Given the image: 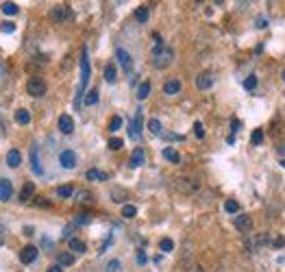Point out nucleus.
Listing matches in <instances>:
<instances>
[{
    "label": "nucleus",
    "instance_id": "1",
    "mask_svg": "<svg viewBox=\"0 0 285 272\" xmlns=\"http://www.w3.org/2000/svg\"><path fill=\"white\" fill-rule=\"evenodd\" d=\"M172 59H174V50L170 48V46L166 44H159L155 50H152V65H155L157 70H163L168 68V65L172 63Z\"/></svg>",
    "mask_w": 285,
    "mask_h": 272
},
{
    "label": "nucleus",
    "instance_id": "2",
    "mask_svg": "<svg viewBox=\"0 0 285 272\" xmlns=\"http://www.w3.org/2000/svg\"><path fill=\"white\" fill-rule=\"evenodd\" d=\"M90 74H92L90 59H87V53L83 50V57H81V87H78V96H81L83 90H85V85L90 83Z\"/></svg>",
    "mask_w": 285,
    "mask_h": 272
},
{
    "label": "nucleus",
    "instance_id": "3",
    "mask_svg": "<svg viewBox=\"0 0 285 272\" xmlns=\"http://www.w3.org/2000/svg\"><path fill=\"white\" fill-rule=\"evenodd\" d=\"M26 92H29L31 96H35V98L44 96V94H46V83H44V78H37V77L29 78V83H26Z\"/></svg>",
    "mask_w": 285,
    "mask_h": 272
},
{
    "label": "nucleus",
    "instance_id": "4",
    "mask_svg": "<svg viewBox=\"0 0 285 272\" xmlns=\"http://www.w3.org/2000/svg\"><path fill=\"white\" fill-rule=\"evenodd\" d=\"M59 163H61V168H65V170H72V168L76 166V153L63 151L61 155H59Z\"/></svg>",
    "mask_w": 285,
    "mask_h": 272
},
{
    "label": "nucleus",
    "instance_id": "5",
    "mask_svg": "<svg viewBox=\"0 0 285 272\" xmlns=\"http://www.w3.org/2000/svg\"><path fill=\"white\" fill-rule=\"evenodd\" d=\"M50 18H53V22H65L70 18V9L65 7V4H59V7H55L53 11H50Z\"/></svg>",
    "mask_w": 285,
    "mask_h": 272
},
{
    "label": "nucleus",
    "instance_id": "6",
    "mask_svg": "<svg viewBox=\"0 0 285 272\" xmlns=\"http://www.w3.org/2000/svg\"><path fill=\"white\" fill-rule=\"evenodd\" d=\"M211 85H213V74L211 72H200L198 77H196V87H198V90H209Z\"/></svg>",
    "mask_w": 285,
    "mask_h": 272
},
{
    "label": "nucleus",
    "instance_id": "7",
    "mask_svg": "<svg viewBox=\"0 0 285 272\" xmlns=\"http://www.w3.org/2000/svg\"><path fill=\"white\" fill-rule=\"evenodd\" d=\"M37 253H39V251H37L35 246H24L20 251V261H22V264H33V261L37 259Z\"/></svg>",
    "mask_w": 285,
    "mask_h": 272
},
{
    "label": "nucleus",
    "instance_id": "8",
    "mask_svg": "<svg viewBox=\"0 0 285 272\" xmlns=\"http://www.w3.org/2000/svg\"><path fill=\"white\" fill-rule=\"evenodd\" d=\"M59 131H61L63 135H70L74 131V120L70 118L68 114H63L61 118H59Z\"/></svg>",
    "mask_w": 285,
    "mask_h": 272
},
{
    "label": "nucleus",
    "instance_id": "9",
    "mask_svg": "<svg viewBox=\"0 0 285 272\" xmlns=\"http://www.w3.org/2000/svg\"><path fill=\"white\" fill-rule=\"evenodd\" d=\"M250 227H253V220H250V215H237L235 218V229L237 231H250Z\"/></svg>",
    "mask_w": 285,
    "mask_h": 272
},
{
    "label": "nucleus",
    "instance_id": "10",
    "mask_svg": "<svg viewBox=\"0 0 285 272\" xmlns=\"http://www.w3.org/2000/svg\"><path fill=\"white\" fill-rule=\"evenodd\" d=\"M11 192H13L11 181H7V179L0 181V200H2V203H7V200L11 198Z\"/></svg>",
    "mask_w": 285,
    "mask_h": 272
},
{
    "label": "nucleus",
    "instance_id": "11",
    "mask_svg": "<svg viewBox=\"0 0 285 272\" xmlns=\"http://www.w3.org/2000/svg\"><path fill=\"white\" fill-rule=\"evenodd\" d=\"M139 131H142V111L137 109V116H135L133 124H131V129H129V135L135 139V137H139Z\"/></svg>",
    "mask_w": 285,
    "mask_h": 272
},
{
    "label": "nucleus",
    "instance_id": "12",
    "mask_svg": "<svg viewBox=\"0 0 285 272\" xmlns=\"http://www.w3.org/2000/svg\"><path fill=\"white\" fill-rule=\"evenodd\" d=\"M20 163H22V155H20V151H16V148H13V151L7 153V166H9V168H18Z\"/></svg>",
    "mask_w": 285,
    "mask_h": 272
},
{
    "label": "nucleus",
    "instance_id": "13",
    "mask_svg": "<svg viewBox=\"0 0 285 272\" xmlns=\"http://www.w3.org/2000/svg\"><path fill=\"white\" fill-rule=\"evenodd\" d=\"M115 57H118V61H120V65H122V68H124V70H131V63H133V59H131V55L127 53V50L118 48V53H115Z\"/></svg>",
    "mask_w": 285,
    "mask_h": 272
},
{
    "label": "nucleus",
    "instance_id": "14",
    "mask_svg": "<svg viewBox=\"0 0 285 272\" xmlns=\"http://www.w3.org/2000/svg\"><path fill=\"white\" fill-rule=\"evenodd\" d=\"M179 92H181V81H176V78H172V81H168L163 85V94H168V96H174Z\"/></svg>",
    "mask_w": 285,
    "mask_h": 272
},
{
    "label": "nucleus",
    "instance_id": "15",
    "mask_svg": "<svg viewBox=\"0 0 285 272\" xmlns=\"http://www.w3.org/2000/svg\"><path fill=\"white\" fill-rule=\"evenodd\" d=\"M131 168H139L144 163V148H135L133 155H131Z\"/></svg>",
    "mask_w": 285,
    "mask_h": 272
},
{
    "label": "nucleus",
    "instance_id": "16",
    "mask_svg": "<svg viewBox=\"0 0 285 272\" xmlns=\"http://www.w3.org/2000/svg\"><path fill=\"white\" fill-rule=\"evenodd\" d=\"M31 168L35 175H44V170H41V166H39V157H37V146L31 148Z\"/></svg>",
    "mask_w": 285,
    "mask_h": 272
},
{
    "label": "nucleus",
    "instance_id": "17",
    "mask_svg": "<svg viewBox=\"0 0 285 272\" xmlns=\"http://www.w3.org/2000/svg\"><path fill=\"white\" fill-rule=\"evenodd\" d=\"M33 194H35V185L29 181V183H24V187H22V192H20V200H31L33 198Z\"/></svg>",
    "mask_w": 285,
    "mask_h": 272
},
{
    "label": "nucleus",
    "instance_id": "18",
    "mask_svg": "<svg viewBox=\"0 0 285 272\" xmlns=\"http://www.w3.org/2000/svg\"><path fill=\"white\" fill-rule=\"evenodd\" d=\"M198 187V181H191V179H179V190L181 192H194Z\"/></svg>",
    "mask_w": 285,
    "mask_h": 272
},
{
    "label": "nucleus",
    "instance_id": "19",
    "mask_svg": "<svg viewBox=\"0 0 285 272\" xmlns=\"http://www.w3.org/2000/svg\"><path fill=\"white\" fill-rule=\"evenodd\" d=\"M57 261H59V266H72L74 264V255L72 253H68V251H63V253H59V257H57Z\"/></svg>",
    "mask_w": 285,
    "mask_h": 272
},
{
    "label": "nucleus",
    "instance_id": "20",
    "mask_svg": "<svg viewBox=\"0 0 285 272\" xmlns=\"http://www.w3.org/2000/svg\"><path fill=\"white\" fill-rule=\"evenodd\" d=\"M115 78H118V70H115L114 63H109L105 68V81L107 83H115Z\"/></svg>",
    "mask_w": 285,
    "mask_h": 272
},
{
    "label": "nucleus",
    "instance_id": "21",
    "mask_svg": "<svg viewBox=\"0 0 285 272\" xmlns=\"http://www.w3.org/2000/svg\"><path fill=\"white\" fill-rule=\"evenodd\" d=\"M163 157L172 163H181V155L174 151V148H163Z\"/></svg>",
    "mask_w": 285,
    "mask_h": 272
},
{
    "label": "nucleus",
    "instance_id": "22",
    "mask_svg": "<svg viewBox=\"0 0 285 272\" xmlns=\"http://www.w3.org/2000/svg\"><path fill=\"white\" fill-rule=\"evenodd\" d=\"M16 122H18V124H29V122H31V114L26 109H18L16 111Z\"/></svg>",
    "mask_w": 285,
    "mask_h": 272
},
{
    "label": "nucleus",
    "instance_id": "23",
    "mask_svg": "<svg viewBox=\"0 0 285 272\" xmlns=\"http://www.w3.org/2000/svg\"><path fill=\"white\" fill-rule=\"evenodd\" d=\"M148 16H151V11H148V7H139L137 11H135V20H137L139 24H144V22H148Z\"/></svg>",
    "mask_w": 285,
    "mask_h": 272
},
{
    "label": "nucleus",
    "instance_id": "24",
    "mask_svg": "<svg viewBox=\"0 0 285 272\" xmlns=\"http://www.w3.org/2000/svg\"><path fill=\"white\" fill-rule=\"evenodd\" d=\"M148 94H151V83H148V81H144L142 85L137 87V98H139V100H146V98H148Z\"/></svg>",
    "mask_w": 285,
    "mask_h": 272
},
{
    "label": "nucleus",
    "instance_id": "25",
    "mask_svg": "<svg viewBox=\"0 0 285 272\" xmlns=\"http://www.w3.org/2000/svg\"><path fill=\"white\" fill-rule=\"evenodd\" d=\"M85 242H81V240H76V237H72L70 240V251H74V253H85Z\"/></svg>",
    "mask_w": 285,
    "mask_h": 272
},
{
    "label": "nucleus",
    "instance_id": "26",
    "mask_svg": "<svg viewBox=\"0 0 285 272\" xmlns=\"http://www.w3.org/2000/svg\"><path fill=\"white\" fill-rule=\"evenodd\" d=\"M261 142H264V131H261V129H255L253 135H250V144H253V146H259Z\"/></svg>",
    "mask_w": 285,
    "mask_h": 272
},
{
    "label": "nucleus",
    "instance_id": "27",
    "mask_svg": "<svg viewBox=\"0 0 285 272\" xmlns=\"http://www.w3.org/2000/svg\"><path fill=\"white\" fill-rule=\"evenodd\" d=\"M148 131H151L152 135H161V122L155 120V118L148 120Z\"/></svg>",
    "mask_w": 285,
    "mask_h": 272
},
{
    "label": "nucleus",
    "instance_id": "28",
    "mask_svg": "<svg viewBox=\"0 0 285 272\" xmlns=\"http://www.w3.org/2000/svg\"><path fill=\"white\" fill-rule=\"evenodd\" d=\"M224 209H227L228 214H237V212H240V203H237V200H233V198H228L227 203H224Z\"/></svg>",
    "mask_w": 285,
    "mask_h": 272
},
{
    "label": "nucleus",
    "instance_id": "29",
    "mask_svg": "<svg viewBox=\"0 0 285 272\" xmlns=\"http://www.w3.org/2000/svg\"><path fill=\"white\" fill-rule=\"evenodd\" d=\"M87 179L90 181H107V175L100 172V170H90L87 172Z\"/></svg>",
    "mask_w": 285,
    "mask_h": 272
},
{
    "label": "nucleus",
    "instance_id": "30",
    "mask_svg": "<svg viewBox=\"0 0 285 272\" xmlns=\"http://www.w3.org/2000/svg\"><path fill=\"white\" fill-rule=\"evenodd\" d=\"M2 13H7V16H16L18 4L16 2H2Z\"/></svg>",
    "mask_w": 285,
    "mask_h": 272
},
{
    "label": "nucleus",
    "instance_id": "31",
    "mask_svg": "<svg viewBox=\"0 0 285 272\" xmlns=\"http://www.w3.org/2000/svg\"><path fill=\"white\" fill-rule=\"evenodd\" d=\"M120 126H122V118H120V116H114V118L109 120V131L115 133V131H120Z\"/></svg>",
    "mask_w": 285,
    "mask_h": 272
},
{
    "label": "nucleus",
    "instance_id": "32",
    "mask_svg": "<svg viewBox=\"0 0 285 272\" xmlns=\"http://www.w3.org/2000/svg\"><path fill=\"white\" fill-rule=\"evenodd\" d=\"M96 102H98V90L87 92V96H85V105H87V107H92V105H96Z\"/></svg>",
    "mask_w": 285,
    "mask_h": 272
},
{
    "label": "nucleus",
    "instance_id": "33",
    "mask_svg": "<svg viewBox=\"0 0 285 272\" xmlns=\"http://www.w3.org/2000/svg\"><path fill=\"white\" fill-rule=\"evenodd\" d=\"M57 194L61 196V198H70V196L74 194V190L70 185H61V187H57Z\"/></svg>",
    "mask_w": 285,
    "mask_h": 272
},
{
    "label": "nucleus",
    "instance_id": "34",
    "mask_svg": "<svg viewBox=\"0 0 285 272\" xmlns=\"http://www.w3.org/2000/svg\"><path fill=\"white\" fill-rule=\"evenodd\" d=\"M159 248H161L163 253H170L172 248H174V242H172V240H168V237H163V240L159 242Z\"/></svg>",
    "mask_w": 285,
    "mask_h": 272
},
{
    "label": "nucleus",
    "instance_id": "35",
    "mask_svg": "<svg viewBox=\"0 0 285 272\" xmlns=\"http://www.w3.org/2000/svg\"><path fill=\"white\" fill-rule=\"evenodd\" d=\"M135 214H137V207H133V205H124V207H122V215H124V218H135Z\"/></svg>",
    "mask_w": 285,
    "mask_h": 272
},
{
    "label": "nucleus",
    "instance_id": "36",
    "mask_svg": "<svg viewBox=\"0 0 285 272\" xmlns=\"http://www.w3.org/2000/svg\"><path fill=\"white\" fill-rule=\"evenodd\" d=\"M122 146H124V142L120 137H111L109 139V148H111V151H120Z\"/></svg>",
    "mask_w": 285,
    "mask_h": 272
},
{
    "label": "nucleus",
    "instance_id": "37",
    "mask_svg": "<svg viewBox=\"0 0 285 272\" xmlns=\"http://www.w3.org/2000/svg\"><path fill=\"white\" fill-rule=\"evenodd\" d=\"M255 87H257V77H246V81H244V90L253 92Z\"/></svg>",
    "mask_w": 285,
    "mask_h": 272
},
{
    "label": "nucleus",
    "instance_id": "38",
    "mask_svg": "<svg viewBox=\"0 0 285 272\" xmlns=\"http://www.w3.org/2000/svg\"><path fill=\"white\" fill-rule=\"evenodd\" d=\"M194 133H196V137H200V139L205 137V129H203V124H200V122H196V124H194Z\"/></svg>",
    "mask_w": 285,
    "mask_h": 272
},
{
    "label": "nucleus",
    "instance_id": "39",
    "mask_svg": "<svg viewBox=\"0 0 285 272\" xmlns=\"http://www.w3.org/2000/svg\"><path fill=\"white\" fill-rule=\"evenodd\" d=\"M0 31L2 33H13L16 31V24H13V22H4V24L0 26Z\"/></svg>",
    "mask_w": 285,
    "mask_h": 272
},
{
    "label": "nucleus",
    "instance_id": "40",
    "mask_svg": "<svg viewBox=\"0 0 285 272\" xmlns=\"http://www.w3.org/2000/svg\"><path fill=\"white\" fill-rule=\"evenodd\" d=\"M240 126H242V122L237 120V118L231 120V131H233V133H237V131H240Z\"/></svg>",
    "mask_w": 285,
    "mask_h": 272
},
{
    "label": "nucleus",
    "instance_id": "41",
    "mask_svg": "<svg viewBox=\"0 0 285 272\" xmlns=\"http://www.w3.org/2000/svg\"><path fill=\"white\" fill-rule=\"evenodd\" d=\"M78 200H81V203H90L92 196L87 194V192H81V194H78Z\"/></svg>",
    "mask_w": 285,
    "mask_h": 272
},
{
    "label": "nucleus",
    "instance_id": "42",
    "mask_svg": "<svg viewBox=\"0 0 285 272\" xmlns=\"http://www.w3.org/2000/svg\"><path fill=\"white\" fill-rule=\"evenodd\" d=\"M118 268H120V261L114 259V261H109V268H107V270H109V272H115Z\"/></svg>",
    "mask_w": 285,
    "mask_h": 272
},
{
    "label": "nucleus",
    "instance_id": "43",
    "mask_svg": "<svg viewBox=\"0 0 285 272\" xmlns=\"http://www.w3.org/2000/svg\"><path fill=\"white\" fill-rule=\"evenodd\" d=\"M46 272H61V266H53V268H48Z\"/></svg>",
    "mask_w": 285,
    "mask_h": 272
},
{
    "label": "nucleus",
    "instance_id": "44",
    "mask_svg": "<svg viewBox=\"0 0 285 272\" xmlns=\"http://www.w3.org/2000/svg\"><path fill=\"white\" fill-rule=\"evenodd\" d=\"M137 261H139V264H144V261H146V255H144V253H139V255H137Z\"/></svg>",
    "mask_w": 285,
    "mask_h": 272
},
{
    "label": "nucleus",
    "instance_id": "45",
    "mask_svg": "<svg viewBox=\"0 0 285 272\" xmlns=\"http://www.w3.org/2000/svg\"><path fill=\"white\" fill-rule=\"evenodd\" d=\"M190 272H203V268H198V266H194V268H191Z\"/></svg>",
    "mask_w": 285,
    "mask_h": 272
},
{
    "label": "nucleus",
    "instance_id": "46",
    "mask_svg": "<svg viewBox=\"0 0 285 272\" xmlns=\"http://www.w3.org/2000/svg\"><path fill=\"white\" fill-rule=\"evenodd\" d=\"M283 81H285V72H283Z\"/></svg>",
    "mask_w": 285,
    "mask_h": 272
},
{
    "label": "nucleus",
    "instance_id": "47",
    "mask_svg": "<svg viewBox=\"0 0 285 272\" xmlns=\"http://www.w3.org/2000/svg\"><path fill=\"white\" fill-rule=\"evenodd\" d=\"M281 163H283V168H285V161H281Z\"/></svg>",
    "mask_w": 285,
    "mask_h": 272
}]
</instances>
